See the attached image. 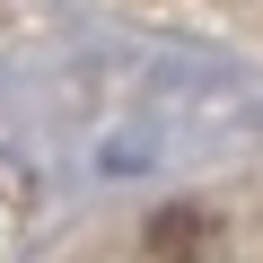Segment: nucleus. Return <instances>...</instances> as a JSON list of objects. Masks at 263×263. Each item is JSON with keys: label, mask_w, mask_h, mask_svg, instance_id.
I'll return each mask as SVG.
<instances>
[{"label": "nucleus", "mask_w": 263, "mask_h": 263, "mask_svg": "<svg viewBox=\"0 0 263 263\" xmlns=\"http://www.w3.org/2000/svg\"><path fill=\"white\" fill-rule=\"evenodd\" d=\"M141 237H149V254H158V263H202V254L219 246V219H211L202 202H167V211H149V228H141Z\"/></svg>", "instance_id": "1"}]
</instances>
